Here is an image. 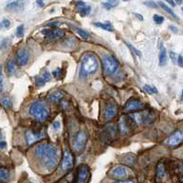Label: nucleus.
<instances>
[{"instance_id":"nucleus-46","label":"nucleus","mask_w":183,"mask_h":183,"mask_svg":"<svg viewBox=\"0 0 183 183\" xmlns=\"http://www.w3.org/2000/svg\"><path fill=\"white\" fill-rule=\"evenodd\" d=\"M36 3H37V5H39L41 7H44V2L43 1H40V0H38V1H36Z\"/></svg>"},{"instance_id":"nucleus-32","label":"nucleus","mask_w":183,"mask_h":183,"mask_svg":"<svg viewBox=\"0 0 183 183\" xmlns=\"http://www.w3.org/2000/svg\"><path fill=\"white\" fill-rule=\"evenodd\" d=\"M125 44L127 45V47H128V48H129L131 50H132V51H133V52H134L135 55H137L138 57H141V56H142V53H141V52H140V51H139L137 49H135L133 45H131V44L129 43V42H125Z\"/></svg>"},{"instance_id":"nucleus-45","label":"nucleus","mask_w":183,"mask_h":183,"mask_svg":"<svg viewBox=\"0 0 183 183\" xmlns=\"http://www.w3.org/2000/svg\"><path fill=\"white\" fill-rule=\"evenodd\" d=\"M59 25V23H57V22H54V23H50V24H48V26L49 27H56Z\"/></svg>"},{"instance_id":"nucleus-33","label":"nucleus","mask_w":183,"mask_h":183,"mask_svg":"<svg viewBox=\"0 0 183 183\" xmlns=\"http://www.w3.org/2000/svg\"><path fill=\"white\" fill-rule=\"evenodd\" d=\"M16 35L18 37V38H21L23 35H24V26L23 25H20L18 27V29L16 30Z\"/></svg>"},{"instance_id":"nucleus-20","label":"nucleus","mask_w":183,"mask_h":183,"mask_svg":"<svg viewBox=\"0 0 183 183\" xmlns=\"http://www.w3.org/2000/svg\"><path fill=\"white\" fill-rule=\"evenodd\" d=\"M9 178H10V174H9L8 170L7 168L0 167V181L6 183L9 180Z\"/></svg>"},{"instance_id":"nucleus-30","label":"nucleus","mask_w":183,"mask_h":183,"mask_svg":"<svg viewBox=\"0 0 183 183\" xmlns=\"http://www.w3.org/2000/svg\"><path fill=\"white\" fill-rule=\"evenodd\" d=\"M144 89L148 93H150V95H152V93H158L157 89L155 87V86H152V85H147V84H145V85L144 86Z\"/></svg>"},{"instance_id":"nucleus-54","label":"nucleus","mask_w":183,"mask_h":183,"mask_svg":"<svg viewBox=\"0 0 183 183\" xmlns=\"http://www.w3.org/2000/svg\"><path fill=\"white\" fill-rule=\"evenodd\" d=\"M30 183H32V182H30Z\"/></svg>"},{"instance_id":"nucleus-40","label":"nucleus","mask_w":183,"mask_h":183,"mask_svg":"<svg viewBox=\"0 0 183 183\" xmlns=\"http://www.w3.org/2000/svg\"><path fill=\"white\" fill-rule=\"evenodd\" d=\"M3 74L1 72V69H0V93L2 92V89H3Z\"/></svg>"},{"instance_id":"nucleus-12","label":"nucleus","mask_w":183,"mask_h":183,"mask_svg":"<svg viewBox=\"0 0 183 183\" xmlns=\"http://www.w3.org/2000/svg\"><path fill=\"white\" fill-rule=\"evenodd\" d=\"M88 176H89V170L88 167L85 164L79 166L77 170V183H87Z\"/></svg>"},{"instance_id":"nucleus-29","label":"nucleus","mask_w":183,"mask_h":183,"mask_svg":"<svg viewBox=\"0 0 183 183\" xmlns=\"http://www.w3.org/2000/svg\"><path fill=\"white\" fill-rule=\"evenodd\" d=\"M123 161H124V163L127 164V165L132 166L135 162V156H134V155H132V154H128L127 156H125Z\"/></svg>"},{"instance_id":"nucleus-48","label":"nucleus","mask_w":183,"mask_h":183,"mask_svg":"<svg viewBox=\"0 0 183 183\" xmlns=\"http://www.w3.org/2000/svg\"><path fill=\"white\" fill-rule=\"evenodd\" d=\"M134 16H136V17H137L139 18V19H140V20H144V17H143L142 15H141V16H140V15H138V14H137V13H134Z\"/></svg>"},{"instance_id":"nucleus-15","label":"nucleus","mask_w":183,"mask_h":183,"mask_svg":"<svg viewBox=\"0 0 183 183\" xmlns=\"http://www.w3.org/2000/svg\"><path fill=\"white\" fill-rule=\"evenodd\" d=\"M117 113H118V109H117V105L114 104V103H108L105 106V113H104V116L106 121H110L114 118L116 116Z\"/></svg>"},{"instance_id":"nucleus-50","label":"nucleus","mask_w":183,"mask_h":183,"mask_svg":"<svg viewBox=\"0 0 183 183\" xmlns=\"http://www.w3.org/2000/svg\"><path fill=\"white\" fill-rule=\"evenodd\" d=\"M175 3H176V4H179V5H180V4H182V1H176Z\"/></svg>"},{"instance_id":"nucleus-26","label":"nucleus","mask_w":183,"mask_h":183,"mask_svg":"<svg viewBox=\"0 0 183 183\" xmlns=\"http://www.w3.org/2000/svg\"><path fill=\"white\" fill-rule=\"evenodd\" d=\"M158 4L160 5V7L164 9V10H165L166 12H167L168 14H169V15H171L173 17L175 18V19H179V17H178L177 16H176V14L174 13V11L172 10V9L169 7H167V6H166L165 4L164 3H162V2H158Z\"/></svg>"},{"instance_id":"nucleus-25","label":"nucleus","mask_w":183,"mask_h":183,"mask_svg":"<svg viewBox=\"0 0 183 183\" xmlns=\"http://www.w3.org/2000/svg\"><path fill=\"white\" fill-rule=\"evenodd\" d=\"M17 69V65H16V62L14 60H9L7 64V70L9 74H13L14 72H15Z\"/></svg>"},{"instance_id":"nucleus-42","label":"nucleus","mask_w":183,"mask_h":183,"mask_svg":"<svg viewBox=\"0 0 183 183\" xmlns=\"http://www.w3.org/2000/svg\"><path fill=\"white\" fill-rule=\"evenodd\" d=\"M60 126H61V124H60L59 121H54V123H53V127L54 129H59Z\"/></svg>"},{"instance_id":"nucleus-51","label":"nucleus","mask_w":183,"mask_h":183,"mask_svg":"<svg viewBox=\"0 0 183 183\" xmlns=\"http://www.w3.org/2000/svg\"><path fill=\"white\" fill-rule=\"evenodd\" d=\"M180 99L183 101V90H182V93H181V97H180Z\"/></svg>"},{"instance_id":"nucleus-53","label":"nucleus","mask_w":183,"mask_h":183,"mask_svg":"<svg viewBox=\"0 0 183 183\" xmlns=\"http://www.w3.org/2000/svg\"><path fill=\"white\" fill-rule=\"evenodd\" d=\"M182 11H183V7H182Z\"/></svg>"},{"instance_id":"nucleus-4","label":"nucleus","mask_w":183,"mask_h":183,"mask_svg":"<svg viewBox=\"0 0 183 183\" xmlns=\"http://www.w3.org/2000/svg\"><path fill=\"white\" fill-rule=\"evenodd\" d=\"M101 62L103 66V72L106 75L113 74L118 70L119 62H117L115 58H113L110 55H103Z\"/></svg>"},{"instance_id":"nucleus-23","label":"nucleus","mask_w":183,"mask_h":183,"mask_svg":"<svg viewBox=\"0 0 183 183\" xmlns=\"http://www.w3.org/2000/svg\"><path fill=\"white\" fill-rule=\"evenodd\" d=\"M64 93L62 92V91H59V90H57V91H55L54 93H52V95H50V99H51V101L52 102H54V103H57V102H59L61 99H62V98L64 97Z\"/></svg>"},{"instance_id":"nucleus-22","label":"nucleus","mask_w":183,"mask_h":183,"mask_svg":"<svg viewBox=\"0 0 183 183\" xmlns=\"http://www.w3.org/2000/svg\"><path fill=\"white\" fill-rule=\"evenodd\" d=\"M72 27H73L74 30L77 31V33L79 36H80V37L82 38V39H84V40H89V39H90V35L88 34L86 30L82 29L81 27H77V26H73Z\"/></svg>"},{"instance_id":"nucleus-31","label":"nucleus","mask_w":183,"mask_h":183,"mask_svg":"<svg viewBox=\"0 0 183 183\" xmlns=\"http://www.w3.org/2000/svg\"><path fill=\"white\" fill-rule=\"evenodd\" d=\"M53 76L55 79H62L64 76V72L61 69H56L54 72H53Z\"/></svg>"},{"instance_id":"nucleus-49","label":"nucleus","mask_w":183,"mask_h":183,"mask_svg":"<svg viewBox=\"0 0 183 183\" xmlns=\"http://www.w3.org/2000/svg\"><path fill=\"white\" fill-rule=\"evenodd\" d=\"M167 3H168V4H170V5H171V6H173V7H174V6H175V5H176V3H175L174 1H167Z\"/></svg>"},{"instance_id":"nucleus-47","label":"nucleus","mask_w":183,"mask_h":183,"mask_svg":"<svg viewBox=\"0 0 183 183\" xmlns=\"http://www.w3.org/2000/svg\"><path fill=\"white\" fill-rule=\"evenodd\" d=\"M169 29L173 31V32H175V33H177L178 32V29H177V27H174V26H172V25H170L169 26Z\"/></svg>"},{"instance_id":"nucleus-8","label":"nucleus","mask_w":183,"mask_h":183,"mask_svg":"<svg viewBox=\"0 0 183 183\" xmlns=\"http://www.w3.org/2000/svg\"><path fill=\"white\" fill-rule=\"evenodd\" d=\"M110 174V177L113 178V179L121 180L123 179H125V178L129 175V170L125 166L118 165L112 168Z\"/></svg>"},{"instance_id":"nucleus-16","label":"nucleus","mask_w":183,"mask_h":183,"mask_svg":"<svg viewBox=\"0 0 183 183\" xmlns=\"http://www.w3.org/2000/svg\"><path fill=\"white\" fill-rule=\"evenodd\" d=\"M30 59V52L27 49H21L17 53V60L20 66H25Z\"/></svg>"},{"instance_id":"nucleus-35","label":"nucleus","mask_w":183,"mask_h":183,"mask_svg":"<svg viewBox=\"0 0 183 183\" xmlns=\"http://www.w3.org/2000/svg\"><path fill=\"white\" fill-rule=\"evenodd\" d=\"M41 78H43L45 82H49L51 80V74L48 72H44L43 75H41Z\"/></svg>"},{"instance_id":"nucleus-41","label":"nucleus","mask_w":183,"mask_h":183,"mask_svg":"<svg viewBox=\"0 0 183 183\" xmlns=\"http://www.w3.org/2000/svg\"><path fill=\"white\" fill-rule=\"evenodd\" d=\"M169 55H170V59H171V60L174 63H176V59L178 60V58H176L177 56H176V53L175 52H173V51H171V52L169 53Z\"/></svg>"},{"instance_id":"nucleus-55","label":"nucleus","mask_w":183,"mask_h":183,"mask_svg":"<svg viewBox=\"0 0 183 183\" xmlns=\"http://www.w3.org/2000/svg\"><path fill=\"white\" fill-rule=\"evenodd\" d=\"M182 154H183V152H182Z\"/></svg>"},{"instance_id":"nucleus-43","label":"nucleus","mask_w":183,"mask_h":183,"mask_svg":"<svg viewBox=\"0 0 183 183\" xmlns=\"http://www.w3.org/2000/svg\"><path fill=\"white\" fill-rule=\"evenodd\" d=\"M7 147V143L5 141H0V149H5Z\"/></svg>"},{"instance_id":"nucleus-2","label":"nucleus","mask_w":183,"mask_h":183,"mask_svg":"<svg viewBox=\"0 0 183 183\" xmlns=\"http://www.w3.org/2000/svg\"><path fill=\"white\" fill-rule=\"evenodd\" d=\"M100 62L97 55L93 52H86L81 58L80 77L86 78L88 74H93L98 71Z\"/></svg>"},{"instance_id":"nucleus-28","label":"nucleus","mask_w":183,"mask_h":183,"mask_svg":"<svg viewBox=\"0 0 183 183\" xmlns=\"http://www.w3.org/2000/svg\"><path fill=\"white\" fill-rule=\"evenodd\" d=\"M91 11V7L89 6H83L81 7H78V12L81 16H87L90 13Z\"/></svg>"},{"instance_id":"nucleus-9","label":"nucleus","mask_w":183,"mask_h":183,"mask_svg":"<svg viewBox=\"0 0 183 183\" xmlns=\"http://www.w3.org/2000/svg\"><path fill=\"white\" fill-rule=\"evenodd\" d=\"M183 142V130H177L167 140V145L170 147H177Z\"/></svg>"},{"instance_id":"nucleus-52","label":"nucleus","mask_w":183,"mask_h":183,"mask_svg":"<svg viewBox=\"0 0 183 183\" xmlns=\"http://www.w3.org/2000/svg\"><path fill=\"white\" fill-rule=\"evenodd\" d=\"M181 181H182V182H183V177H182V178H181Z\"/></svg>"},{"instance_id":"nucleus-36","label":"nucleus","mask_w":183,"mask_h":183,"mask_svg":"<svg viewBox=\"0 0 183 183\" xmlns=\"http://www.w3.org/2000/svg\"><path fill=\"white\" fill-rule=\"evenodd\" d=\"M45 81L43 79V78H38L36 80V84H37V86H40V87H41V86H43L44 84H45Z\"/></svg>"},{"instance_id":"nucleus-24","label":"nucleus","mask_w":183,"mask_h":183,"mask_svg":"<svg viewBox=\"0 0 183 183\" xmlns=\"http://www.w3.org/2000/svg\"><path fill=\"white\" fill-rule=\"evenodd\" d=\"M165 175H166L165 165H164L162 162H160L157 168V179H163V178L165 177Z\"/></svg>"},{"instance_id":"nucleus-39","label":"nucleus","mask_w":183,"mask_h":183,"mask_svg":"<svg viewBox=\"0 0 183 183\" xmlns=\"http://www.w3.org/2000/svg\"><path fill=\"white\" fill-rule=\"evenodd\" d=\"M177 62H178V65H179L180 67L183 68V56L180 55L179 57H178V60H177Z\"/></svg>"},{"instance_id":"nucleus-10","label":"nucleus","mask_w":183,"mask_h":183,"mask_svg":"<svg viewBox=\"0 0 183 183\" xmlns=\"http://www.w3.org/2000/svg\"><path fill=\"white\" fill-rule=\"evenodd\" d=\"M144 104L136 99H131L129 100L123 106V110L125 112H135L139 111L144 108Z\"/></svg>"},{"instance_id":"nucleus-34","label":"nucleus","mask_w":183,"mask_h":183,"mask_svg":"<svg viewBox=\"0 0 183 183\" xmlns=\"http://www.w3.org/2000/svg\"><path fill=\"white\" fill-rule=\"evenodd\" d=\"M153 19H154L155 22L157 23V24H162V23L164 22V17L159 16V15H154Z\"/></svg>"},{"instance_id":"nucleus-17","label":"nucleus","mask_w":183,"mask_h":183,"mask_svg":"<svg viewBox=\"0 0 183 183\" xmlns=\"http://www.w3.org/2000/svg\"><path fill=\"white\" fill-rule=\"evenodd\" d=\"M7 10L9 11H20L23 9V2L21 1H13L7 5Z\"/></svg>"},{"instance_id":"nucleus-21","label":"nucleus","mask_w":183,"mask_h":183,"mask_svg":"<svg viewBox=\"0 0 183 183\" xmlns=\"http://www.w3.org/2000/svg\"><path fill=\"white\" fill-rule=\"evenodd\" d=\"M94 26L96 27H100V29H104V30H107V31H114V27L113 26H112L110 23L107 22V23H100V22H96V23H93Z\"/></svg>"},{"instance_id":"nucleus-11","label":"nucleus","mask_w":183,"mask_h":183,"mask_svg":"<svg viewBox=\"0 0 183 183\" xmlns=\"http://www.w3.org/2000/svg\"><path fill=\"white\" fill-rule=\"evenodd\" d=\"M41 34L49 40H56L63 38L64 36V31L61 29H43L41 30Z\"/></svg>"},{"instance_id":"nucleus-7","label":"nucleus","mask_w":183,"mask_h":183,"mask_svg":"<svg viewBox=\"0 0 183 183\" xmlns=\"http://www.w3.org/2000/svg\"><path fill=\"white\" fill-rule=\"evenodd\" d=\"M87 141V134L86 131H80L76 137L74 141V149L75 151L79 153L86 147V144Z\"/></svg>"},{"instance_id":"nucleus-6","label":"nucleus","mask_w":183,"mask_h":183,"mask_svg":"<svg viewBox=\"0 0 183 183\" xmlns=\"http://www.w3.org/2000/svg\"><path fill=\"white\" fill-rule=\"evenodd\" d=\"M116 135H117L116 126L113 125H106L101 132V139L104 143L110 144L116 139Z\"/></svg>"},{"instance_id":"nucleus-14","label":"nucleus","mask_w":183,"mask_h":183,"mask_svg":"<svg viewBox=\"0 0 183 183\" xmlns=\"http://www.w3.org/2000/svg\"><path fill=\"white\" fill-rule=\"evenodd\" d=\"M74 166V160H73V156L71 152L69 150H65L63 158V162H62V170L64 171H69L72 170Z\"/></svg>"},{"instance_id":"nucleus-37","label":"nucleus","mask_w":183,"mask_h":183,"mask_svg":"<svg viewBox=\"0 0 183 183\" xmlns=\"http://www.w3.org/2000/svg\"><path fill=\"white\" fill-rule=\"evenodd\" d=\"M9 26H10V21L8 19H4L1 23H0V27H8Z\"/></svg>"},{"instance_id":"nucleus-44","label":"nucleus","mask_w":183,"mask_h":183,"mask_svg":"<svg viewBox=\"0 0 183 183\" xmlns=\"http://www.w3.org/2000/svg\"><path fill=\"white\" fill-rule=\"evenodd\" d=\"M76 4H77V7H81L83 6H85V2H83V1H77V2H76Z\"/></svg>"},{"instance_id":"nucleus-27","label":"nucleus","mask_w":183,"mask_h":183,"mask_svg":"<svg viewBox=\"0 0 183 183\" xmlns=\"http://www.w3.org/2000/svg\"><path fill=\"white\" fill-rule=\"evenodd\" d=\"M119 4L118 1H106V2H102V6L104 8L106 9H111V8H113L115 7H117V5Z\"/></svg>"},{"instance_id":"nucleus-5","label":"nucleus","mask_w":183,"mask_h":183,"mask_svg":"<svg viewBox=\"0 0 183 183\" xmlns=\"http://www.w3.org/2000/svg\"><path fill=\"white\" fill-rule=\"evenodd\" d=\"M135 125H136V123L131 115L121 116L118 124L119 132L121 135H127L131 132V130L135 127Z\"/></svg>"},{"instance_id":"nucleus-19","label":"nucleus","mask_w":183,"mask_h":183,"mask_svg":"<svg viewBox=\"0 0 183 183\" xmlns=\"http://www.w3.org/2000/svg\"><path fill=\"white\" fill-rule=\"evenodd\" d=\"M0 105H1L4 108H6L7 110L11 109L12 106H13L12 101L8 96H4V97L1 98V99H0Z\"/></svg>"},{"instance_id":"nucleus-38","label":"nucleus","mask_w":183,"mask_h":183,"mask_svg":"<svg viewBox=\"0 0 183 183\" xmlns=\"http://www.w3.org/2000/svg\"><path fill=\"white\" fill-rule=\"evenodd\" d=\"M113 183H137L134 180H117Z\"/></svg>"},{"instance_id":"nucleus-13","label":"nucleus","mask_w":183,"mask_h":183,"mask_svg":"<svg viewBox=\"0 0 183 183\" xmlns=\"http://www.w3.org/2000/svg\"><path fill=\"white\" fill-rule=\"evenodd\" d=\"M43 138V135L41 133H34L31 130H27L25 132V139L28 146L35 144L36 142L40 141Z\"/></svg>"},{"instance_id":"nucleus-3","label":"nucleus","mask_w":183,"mask_h":183,"mask_svg":"<svg viewBox=\"0 0 183 183\" xmlns=\"http://www.w3.org/2000/svg\"><path fill=\"white\" fill-rule=\"evenodd\" d=\"M29 114L35 117L39 122H44L49 117V110L45 105L41 101H35L30 105L29 108Z\"/></svg>"},{"instance_id":"nucleus-1","label":"nucleus","mask_w":183,"mask_h":183,"mask_svg":"<svg viewBox=\"0 0 183 183\" xmlns=\"http://www.w3.org/2000/svg\"><path fill=\"white\" fill-rule=\"evenodd\" d=\"M35 158L40 160L41 166L47 170H54L58 165L59 149L53 144H40L34 151Z\"/></svg>"},{"instance_id":"nucleus-18","label":"nucleus","mask_w":183,"mask_h":183,"mask_svg":"<svg viewBox=\"0 0 183 183\" xmlns=\"http://www.w3.org/2000/svg\"><path fill=\"white\" fill-rule=\"evenodd\" d=\"M159 65L160 66H164L167 63V50L164 47L163 43L160 44V50H159Z\"/></svg>"}]
</instances>
